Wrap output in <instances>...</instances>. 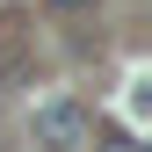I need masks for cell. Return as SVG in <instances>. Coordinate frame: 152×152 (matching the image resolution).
<instances>
[{
    "label": "cell",
    "mask_w": 152,
    "mask_h": 152,
    "mask_svg": "<svg viewBox=\"0 0 152 152\" xmlns=\"http://www.w3.org/2000/svg\"><path fill=\"white\" fill-rule=\"evenodd\" d=\"M51 7H87V0H51Z\"/></svg>",
    "instance_id": "cell-3"
},
{
    "label": "cell",
    "mask_w": 152,
    "mask_h": 152,
    "mask_svg": "<svg viewBox=\"0 0 152 152\" xmlns=\"http://www.w3.org/2000/svg\"><path fill=\"white\" fill-rule=\"evenodd\" d=\"M102 152H145L138 138H102Z\"/></svg>",
    "instance_id": "cell-2"
},
{
    "label": "cell",
    "mask_w": 152,
    "mask_h": 152,
    "mask_svg": "<svg viewBox=\"0 0 152 152\" xmlns=\"http://www.w3.org/2000/svg\"><path fill=\"white\" fill-rule=\"evenodd\" d=\"M36 145H51V152L87 145V109L80 102H44V109H36Z\"/></svg>",
    "instance_id": "cell-1"
}]
</instances>
